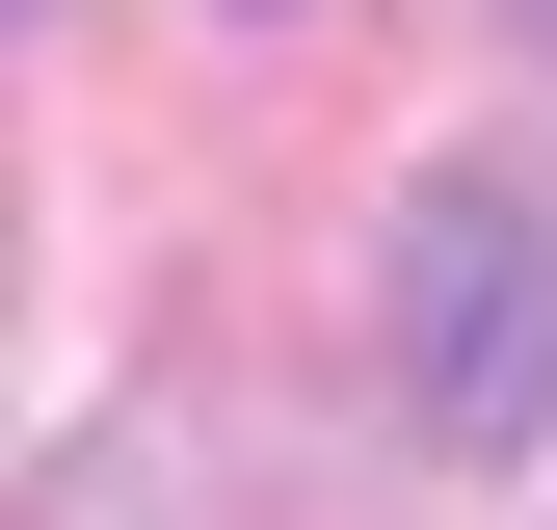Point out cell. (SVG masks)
<instances>
[{
	"label": "cell",
	"instance_id": "6da1fadb",
	"mask_svg": "<svg viewBox=\"0 0 557 530\" xmlns=\"http://www.w3.org/2000/svg\"><path fill=\"white\" fill-rule=\"evenodd\" d=\"M398 425L478 451V478H531V451H557V213H531L505 160L398 186Z\"/></svg>",
	"mask_w": 557,
	"mask_h": 530
},
{
	"label": "cell",
	"instance_id": "7a4b0ae2",
	"mask_svg": "<svg viewBox=\"0 0 557 530\" xmlns=\"http://www.w3.org/2000/svg\"><path fill=\"white\" fill-rule=\"evenodd\" d=\"M239 27H293V0H239Z\"/></svg>",
	"mask_w": 557,
	"mask_h": 530
},
{
	"label": "cell",
	"instance_id": "3957f363",
	"mask_svg": "<svg viewBox=\"0 0 557 530\" xmlns=\"http://www.w3.org/2000/svg\"><path fill=\"white\" fill-rule=\"evenodd\" d=\"M531 27H557V0H531Z\"/></svg>",
	"mask_w": 557,
	"mask_h": 530
}]
</instances>
